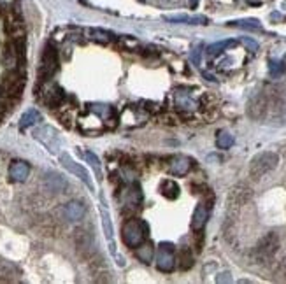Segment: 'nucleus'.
Wrapping results in <instances>:
<instances>
[{
	"instance_id": "1",
	"label": "nucleus",
	"mask_w": 286,
	"mask_h": 284,
	"mask_svg": "<svg viewBox=\"0 0 286 284\" xmlns=\"http://www.w3.org/2000/svg\"><path fill=\"white\" fill-rule=\"evenodd\" d=\"M279 163V156L276 155L274 151H264V153H258L249 163V175L251 179L258 181L260 178H264L265 174H269L270 170L277 167Z\"/></svg>"
},
{
	"instance_id": "2",
	"label": "nucleus",
	"mask_w": 286,
	"mask_h": 284,
	"mask_svg": "<svg viewBox=\"0 0 286 284\" xmlns=\"http://www.w3.org/2000/svg\"><path fill=\"white\" fill-rule=\"evenodd\" d=\"M148 225L144 223L142 220H128L127 223L123 225V230H121V235H123V242L128 245V247H137L139 244H142L148 237Z\"/></svg>"
},
{
	"instance_id": "3",
	"label": "nucleus",
	"mask_w": 286,
	"mask_h": 284,
	"mask_svg": "<svg viewBox=\"0 0 286 284\" xmlns=\"http://www.w3.org/2000/svg\"><path fill=\"white\" fill-rule=\"evenodd\" d=\"M25 86V78L20 70H9L0 84V97L4 98H18Z\"/></svg>"
},
{
	"instance_id": "4",
	"label": "nucleus",
	"mask_w": 286,
	"mask_h": 284,
	"mask_svg": "<svg viewBox=\"0 0 286 284\" xmlns=\"http://www.w3.org/2000/svg\"><path fill=\"white\" fill-rule=\"evenodd\" d=\"M56 68H58V53H56V49L51 44H48L44 48L43 61H41V67H39L41 83H46L48 79H51V76L56 72Z\"/></svg>"
},
{
	"instance_id": "5",
	"label": "nucleus",
	"mask_w": 286,
	"mask_h": 284,
	"mask_svg": "<svg viewBox=\"0 0 286 284\" xmlns=\"http://www.w3.org/2000/svg\"><path fill=\"white\" fill-rule=\"evenodd\" d=\"M176 267V253L170 242H162L156 251V268L160 272H172Z\"/></svg>"
},
{
	"instance_id": "6",
	"label": "nucleus",
	"mask_w": 286,
	"mask_h": 284,
	"mask_svg": "<svg viewBox=\"0 0 286 284\" xmlns=\"http://www.w3.org/2000/svg\"><path fill=\"white\" fill-rule=\"evenodd\" d=\"M39 97L48 107H58L60 103L63 102V98H65V93H63L62 88L56 86V84H48V86H44L43 90L39 91Z\"/></svg>"
},
{
	"instance_id": "7",
	"label": "nucleus",
	"mask_w": 286,
	"mask_h": 284,
	"mask_svg": "<svg viewBox=\"0 0 286 284\" xmlns=\"http://www.w3.org/2000/svg\"><path fill=\"white\" fill-rule=\"evenodd\" d=\"M60 162H62L63 167L68 168V170H70L72 174L78 175V178L81 179V181L85 183L86 186H88V188H93V183H91V179H90V174L85 170V168L81 167V165L76 163L74 160L70 158V156H68V155H60Z\"/></svg>"
},
{
	"instance_id": "8",
	"label": "nucleus",
	"mask_w": 286,
	"mask_h": 284,
	"mask_svg": "<svg viewBox=\"0 0 286 284\" xmlns=\"http://www.w3.org/2000/svg\"><path fill=\"white\" fill-rule=\"evenodd\" d=\"M35 139H39L43 144H46L49 148V151L56 153L58 151V146H60V140H58V135H56V132L51 128V126H43V128L35 130Z\"/></svg>"
},
{
	"instance_id": "9",
	"label": "nucleus",
	"mask_w": 286,
	"mask_h": 284,
	"mask_svg": "<svg viewBox=\"0 0 286 284\" xmlns=\"http://www.w3.org/2000/svg\"><path fill=\"white\" fill-rule=\"evenodd\" d=\"M207 218H209V205H205L204 202H200L197 205L195 212H193L192 228L195 230V232H200V230L205 226V223H207Z\"/></svg>"
},
{
	"instance_id": "10",
	"label": "nucleus",
	"mask_w": 286,
	"mask_h": 284,
	"mask_svg": "<svg viewBox=\"0 0 286 284\" xmlns=\"http://www.w3.org/2000/svg\"><path fill=\"white\" fill-rule=\"evenodd\" d=\"M44 183H46V188H48L49 191H53V193H60V191H63L67 188L65 179L56 174V172H46Z\"/></svg>"
},
{
	"instance_id": "11",
	"label": "nucleus",
	"mask_w": 286,
	"mask_h": 284,
	"mask_svg": "<svg viewBox=\"0 0 286 284\" xmlns=\"http://www.w3.org/2000/svg\"><path fill=\"white\" fill-rule=\"evenodd\" d=\"M28 174H30V167H28V163H25V162H14L9 167V178L13 179L14 183L26 181Z\"/></svg>"
},
{
	"instance_id": "12",
	"label": "nucleus",
	"mask_w": 286,
	"mask_h": 284,
	"mask_svg": "<svg viewBox=\"0 0 286 284\" xmlns=\"http://www.w3.org/2000/svg\"><path fill=\"white\" fill-rule=\"evenodd\" d=\"M170 172L174 175H186L192 168V160L188 156H176L170 160Z\"/></svg>"
},
{
	"instance_id": "13",
	"label": "nucleus",
	"mask_w": 286,
	"mask_h": 284,
	"mask_svg": "<svg viewBox=\"0 0 286 284\" xmlns=\"http://www.w3.org/2000/svg\"><path fill=\"white\" fill-rule=\"evenodd\" d=\"M63 212H65V218L68 221H72V223H76V221H81L83 216H85V205H83L81 202H68L65 205V209H63Z\"/></svg>"
},
{
	"instance_id": "14",
	"label": "nucleus",
	"mask_w": 286,
	"mask_h": 284,
	"mask_svg": "<svg viewBox=\"0 0 286 284\" xmlns=\"http://www.w3.org/2000/svg\"><path fill=\"white\" fill-rule=\"evenodd\" d=\"M165 21L186 23V25H207L209 23V20L205 16H185V14H179V16H165Z\"/></svg>"
},
{
	"instance_id": "15",
	"label": "nucleus",
	"mask_w": 286,
	"mask_h": 284,
	"mask_svg": "<svg viewBox=\"0 0 286 284\" xmlns=\"http://www.w3.org/2000/svg\"><path fill=\"white\" fill-rule=\"evenodd\" d=\"M276 249H277V235H274V233H269V235L264 237L262 242L258 244V253H262L264 256L272 255Z\"/></svg>"
},
{
	"instance_id": "16",
	"label": "nucleus",
	"mask_w": 286,
	"mask_h": 284,
	"mask_svg": "<svg viewBox=\"0 0 286 284\" xmlns=\"http://www.w3.org/2000/svg\"><path fill=\"white\" fill-rule=\"evenodd\" d=\"M135 249V256H137V260L139 262H142V263H151V260H153V255H155V249H153V245H151L150 242H146V244H139L137 247H133Z\"/></svg>"
},
{
	"instance_id": "17",
	"label": "nucleus",
	"mask_w": 286,
	"mask_h": 284,
	"mask_svg": "<svg viewBox=\"0 0 286 284\" xmlns=\"http://www.w3.org/2000/svg\"><path fill=\"white\" fill-rule=\"evenodd\" d=\"M162 195L165 198H169V200H176V198L179 197V186H177V183H174V181H170V179H167V181H163L162 183Z\"/></svg>"
},
{
	"instance_id": "18",
	"label": "nucleus",
	"mask_w": 286,
	"mask_h": 284,
	"mask_svg": "<svg viewBox=\"0 0 286 284\" xmlns=\"http://www.w3.org/2000/svg\"><path fill=\"white\" fill-rule=\"evenodd\" d=\"M88 36H90V39H93L95 42H102V44H108V42L113 41V37H114L111 32L102 30V28H90Z\"/></svg>"
},
{
	"instance_id": "19",
	"label": "nucleus",
	"mask_w": 286,
	"mask_h": 284,
	"mask_svg": "<svg viewBox=\"0 0 286 284\" xmlns=\"http://www.w3.org/2000/svg\"><path fill=\"white\" fill-rule=\"evenodd\" d=\"M37 121H41L39 111H37V109H30V111H26V113L21 116V120H20V128H28V126L35 125Z\"/></svg>"
},
{
	"instance_id": "20",
	"label": "nucleus",
	"mask_w": 286,
	"mask_h": 284,
	"mask_svg": "<svg viewBox=\"0 0 286 284\" xmlns=\"http://www.w3.org/2000/svg\"><path fill=\"white\" fill-rule=\"evenodd\" d=\"M230 26H237V28H246V30H262V23L255 18H247V20H237L230 21Z\"/></svg>"
},
{
	"instance_id": "21",
	"label": "nucleus",
	"mask_w": 286,
	"mask_h": 284,
	"mask_svg": "<svg viewBox=\"0 0 286 284\" xmlns=\"http://www.w3.org/2000/svg\"><path fill=\"white\" fill-rule=\"evenodd\" d=\"M237 44L235 41H221V42H216V44H211L207 48V53L211 56H216V55H220V53H223L225 49H228V48H234V46Z\"/></svg>"
},
{
	"instance_id": "22",
	"label": "nucleus",
	"mask_w": 286,
	"mask_h": 284,
	"mask_svg": "<svg viewBox=\"0 0 286 284\" xmlns=\"http://www.w3.org/2000/svg\"><path fill=\"white\" fill-rule=\"evenodd\" d=\"M100 212H102V223H104V232H105V237L109 239V242H111V251L113 253H116L114 251V245H113V225H111V218H109V214L105 212V209L102 207L100 209Z\"/></svg>"
},
{
	"instance_id": "23",
	"label": "nucleus",
	"mask_w": 286,
	"mask_h": 284,
	"mask_svg": "<svg viewBox=\"0 0 286 284\" xmlns=\"http://www.w3.org/2000/svg\"><path fill=\"white\" fill-rule=\"evenodd\" d=\"M216 146H218L220 149L232 148V146H234V137L228 132H225V130H221V132H218V137H216Z\"/></svg>"
},
{
	"instance_id": "24",
	"label": "nucleus",
	"mask_w": 286,
	"mask_h": 284,
	"mask_svg": "<svg viewBox=\"0 0 286 284\" xmlns=\"http://www.w3.org/2000/svg\"><path fill=\"white\" fill-rule=\"evenodd\" d=\"M86 160H88V163L93 167V170H95V175H97V179L98 181H102V172H100V163H98V158H97V155L95 153H91V151H86Z\"/></svg>"
},
{
	"instance_id": "25",
	"label": "nucleus",
	"mask_w": 286,
	"mask_h": 284,
	"mask_svg": "<svg viewBox=\"0 0 286 284\" xmlns=\"http://www.w3.org/2000/svg\"><path fill=\"white\" fill-rule=\"evenodd\" d=\"M193 265V256L192 253L188 251V249H183L181 251V256H179V267L183 268V270H188L190 267Z\"/></svg>"
},
{
	"instance_id": "26",
	"label": "nucleus",
	"mask_w": 286,
	"mask_h": 284,
	"mask_svg": "<svg viewBox=\"0 0 286 284\" xmlns=\"http://www.w3.org/2000/svg\"><path fill=\"white\" fill-rule=\"evenodd\" d=\"M284 63L283 61H276V60H270V63H269V72H270V76L272 78H279L281 74L284 72Z\"/></svg>"
},
{
	"instance_id": "27",
	"label": "nucleus",
	"mask_w": 286,
	"mask_h": 284,
	"mask_svg": "<svg viewBox=\"0 0 286 284\" xmlns=\"http://www.w3.org/2000/svg\"><path fill=\"white\" fill-rule=\"evenodd\" d=\"M242 42L249 51H258V42L257 41L249 39V37H242Z\"/></svg>"
},
{
	"instance_id": "28",
	"label": "nucleus",
	"mask_w": 286,
	"mask_h": 284,
	"mask_svg": "<svg viewBox=\"0 0 286 284\" xmlns=\"http://www.w3.org/2000/svg\"><path fill=\"white\" fill-rule=\"evenodd\" d=\"M200 46H198V48L195 49V51H193V55H192V61L195 65H200Z\"/></svg>"
},
{
	"instance_id": "29",
	"label": "nucleus",
	"mask_w": 286,
	"mask_h": 284,
	"mask_svg": "<svg viewBox=\"0 0 286 284\" xmlns=\"http://www.w3.org/2000/svg\"><path fill=\"white\" fill-rule=\"evenodd\" d=\"M197 6H198V0H190V7H192V9H195Z\"/></svg>"
},
{
	"instance_id": "30",
	"label": "nucleus",
	"mask_w": 286,
	"mask_h": 284,
	"mask_svg": "<svg viewBox=\"0 0 286 284\" xmlns=\"http://www.w3.org/2000/svg\"><path fill=\"white\" fill-rule=\"evenodd\" d=\"M139 2H144V0H139Z\"/></svg>"
}]
</instances>
